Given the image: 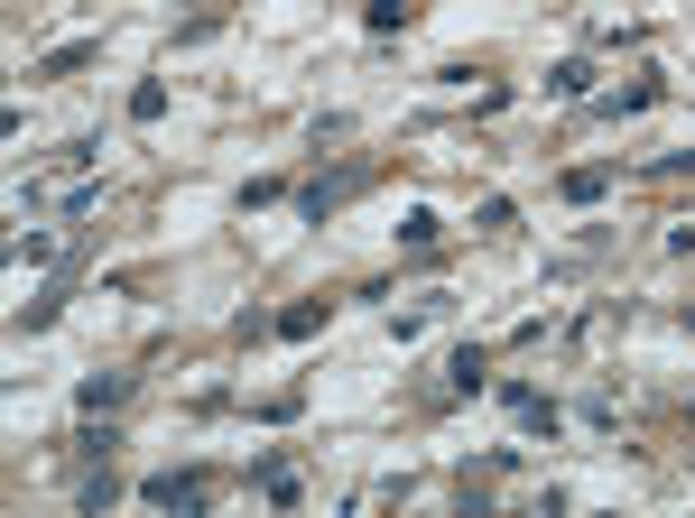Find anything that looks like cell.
I'll return each instance as SVG.
<instances>
[{
  "label": "cell",
  "mask_w": 695,
  "mask_h": 518,
  "mask_svg": "<svg viewBox=\"0 0 695 518\" xmlns=\"http://www.w3.org/2000/svg\"><path fill=\"white\" fill-rule=\"evenodd\" d=\"M140 500L149 509H204V473H149Z\"/></svg>",
  "instance_id": "cell-1"
},
{
  "label": "cell",
  "mask_w": 695,
  "mask_h": 518,
  "mask_svg": "<svg viewBox=\"0 0 695 518\" xmlns=\"http://www.w3.org/2000/svg\"><path fill=\"white\" fill-rule=\"evenodd\" d=\"M658 102V74H640V84H622V93H603V112H650Z\"/></svg>",
  "instance_id": "cell-2"
},
{
  "label": "cell",
  "mask_w": 695,
  "mask_h": 518,
  "mask_svg": "<svg viewBox=\"0 0 695 518\" xmlns=\"http://www.w3.org/2000/svg\"><path fill=\"white\" fill-rule=\"evenodd\" d=\"M548 93H565V102H575V93H594V65H584V56H565V65L548 74Z\"/></svg>",
  "instance_id": "cell-3"
},
{
  "label": "cell",
  "mask_w": 695,
  "mask_h": 518,
  "mask_svg": "<svg viewBox=\"0 0 695 518\" xmlns=\"http://www.w3.org/2000/svg\"><path fill=\"white\" fill-rule=\"evenodd\" d=\"M362 29H371V38H390V29H408V0H371V10H362Z\"/></svg>",
  "instance_id": "cell-4"
},
{
  "label": "cell",
  "mask_w": 695,
  "mask_h": 518,
  "mask_svg": "<svg viewBox=\"0 0 695 518\" xmlns=\"http://www.w3.org/2000/svg\"><path fill=\"white\" fill-rule=\"evenodd\" d=\"M84 56H93V38H74V46H57V56H38V74H47V84H57V74H74Z\"/></svg>",
  "instance_id": "cell-5"
},
{
  "label": "cell",
  "mask_w": 695,
  "mask_h": 518,
  "mask_svg": "<svg viewBox=\"0 0 695 518\" xmlns=\"http://www.w3.org/2000/svg\"><path fill=\"white\" fill-rule=\"evenodd\" d=\"M167 112V84H159V74H149V84H131V121H159Z\"/></svg>",
  "instance_id": "cell-6"
}]
</instances>
